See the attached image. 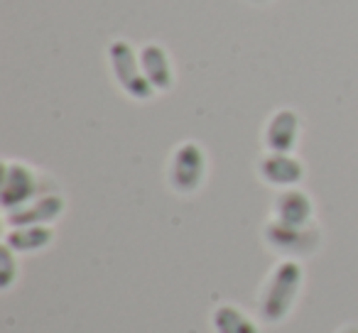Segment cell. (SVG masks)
Listing matches in <instances>:
<instances>
[{"label": "cell", "instance_id": "10", "mask_svg": "<svg viewBox=\"0 0 358 333\" xmlns=\"http://www.w3.org/2000/svg\"><path fill=\"white\" fill-rule=\"evenodd\" d=\"M140 66H143L145 76H148L150 86L155 89V94H164L174 86V69L172 59H169L167 50L157 42H148L140 47Z\"/></svg>", "mask_w": 358, "mask_h": 333}, {"label": "cell", "instance_id": "1", "mask_svg": "<svg viewBox=\"0 0 358 333\" xmlns=\"http://www.w3.org/2000/svg\"><path fill=\"white\" fill-rule=\"evenodd\" d=\"M304 282V269L297 260H282L273 267L268 282L263 284V292L258 299V311L263 321L280 323L289 316L294 302L299 297V289Z\"/></svg>", "mask_w": 358, "mask_h": 333}, {"label": "cell", "instance_id": "14", "mask_svg": "<svg viewBox=\"0 0 358 333\" xmlns=\"http://www.w3.org/2000/svg\"><path fill=\"white\" fill-rule=\"evenodd\" d=\"M338 333H358V326H343Z\"/></svg>", "mask_w": 358, "mask_h": 333}, {"label": "cell", "instance_id": "12", "mask_svg": "<svg viewBox=\"0 0 358 333\" xmlns=\"http://www.w3.org/2000/svg\"><path fill=\"white\" fill-rule=\"evenodd\" d=\"M211 326L216 333H260L258 326L238 306H231V304H221L214 309Z\"/></svg>", "mask_w": 358, "mask_h": 333}, {"label": "cell", "instance_id": "6", "mask_svg": "<svg viewBox=\"0 0 358 333\" xmlns=\"http://www.w3.org/2000/svg\"><path fill=\"white\" fill-rule=\"evenodd\" d=\"M263 142L268 152L292 154V149L299 142V115L292 108H280L270 115L265 125Z\"/></svg>", "mask_w": 358, "mask_h": 333}, {"label": "cell", "instance_id": "13", "mask_svg": "<svg viewBox=\"0 0 358 333\" xmlns=\"http://www.w3.org/2000/svg\"><path fill=\"white\" fill-rule=\"evenodd\" d=\"M15 255L10 248H8L6 243H3V248H0V284H3V289H8L13 282H15L17 272H15Z\"/></svg>", "mask_w": 358, "mask_h": 333}, {"label": "cell", "instance_id": "9", "mask_svg": "<svg viewBox=\"0 0 358 333\" xmlns=\"http://www.w3.org/2000/svg\"><path fill=\"white\" fill-rule=\"evenodd\" d=\"M273 216L275 221L287 225H309L314 223V201L309 199L307 191L297 189V186L282 189L275 196Z\"/></svg>", "mask_w": 358, "mask_h": 333}, {"label": "cell", "instance_id": "2", "mask_svg": "<svg viewBox=\"0 0 358 333\" xmlns=\"http://www.w3.org/2000/svg\"><path fill=\"white\" fill-rule=\"evenodd\" d=\"M108 64L113 71V79L133 101H150L155 96V89L150 86L143 66H140V54L133 50V45L125 40H113L108 45Z\"/></svg>", "mask_w": 358, "mask_h": 333}, {"label": "cell", "instance_id": "5", "mask_svg": "<svg viewBox=\"0 0 358 333\" xmlns=\"http://www.w3.org/2000/svg\"><path fill=\"white\" fill-rule=\"evenodd\" d=\"M40 189H42L40 175L32 170L30 164L15 162V159H6L3 162V191H0V201H3V211L6 214L30 204L32 199H37Z\"/></svg>", "mask_w": 358, "mask_h": 333}, {"label": "cell", "instance_id": "3", "mask_svg": "<svg viewBox=\"0 0 358 333\" xmlns=\"http://www.w3.org/2000/svg\"><path fill=\"white\" fill-rule=\"evenodd\" d=\"M206 152L199 142L194 140H187L182 142L177 149L172 152L169 159V170H167V179L172 191L177 194H194L201 189L206 179Z\"/></svg>", "mask_w": 358, "mask_h": 333}, {"label": "cell", "instance_id": "11", "mask_svg": "<svg viewBox=\"0 0 358 333\" xmlns=\"http://www.w3.org/2000/svg\"><path fill=\"white\" fill-rule=\"evenodd\" d=\"M55 240V230L50 225H20V228H8L6 240L3 243L13 250V253H37L52 245Z\"/></svg>", "mask_w": 358, "mask_h": 333}, {"label": "cell", "instance_id": "15", "mask_svg": "<svg viewBox=\"0 0 358 333\" xmlns=\"http://www.w3.org/2000/svg\"><path fill=\"white\" fill-rule=\"evenodd\" d=\"M253 3H270V0H253Z\"/></svg>", "mask_w": 358, "mask_h": 333}, {"label": "cell", "instance_id": "8", "mask_svg": "<svg viewBox=\"0 0 358 333\" xmlns=\"http://www.w3.org/2000/svg\"><path fill=\"white\" fill-rule=\"evenodd\" d=\"M258 175L265 184L278 189H292L304 179V164L294 154L268 152L258 164Z\"/></svg>", "mask_w": 358, "mask_h": 333}, {"label": "cell", "instance_id": "4", "mask_svg": "<svg viewBox=\"0 0 358 333\" xmlns=\"http://www.w3.org/2000/svg\"><path fill=\"white\" fill-rule=\"evenodd\" d=\"M263 238L275 253L285 255L287 260L309 258L322 245V230L314 223L309 225H287L280 221H270L263 228Z\"/></svg>", "mask_w": 358, "mask_h": 333}, {"label": "cell", "instance_id": "7", "mask_svg": "<svg viewBox=\"0 0 358 333\" xmlns=\"http://www.w3.org/2000/svg\"><path fill=\"white\" fill-rule=\"evenodd\" d=\"M64 214V199L59 194H42L32 199L30 204L20 206L6 214L8 228H20V225H50Z\"/></svg>", "mask_w": 358, "mask_h": 333}]
</instances>
